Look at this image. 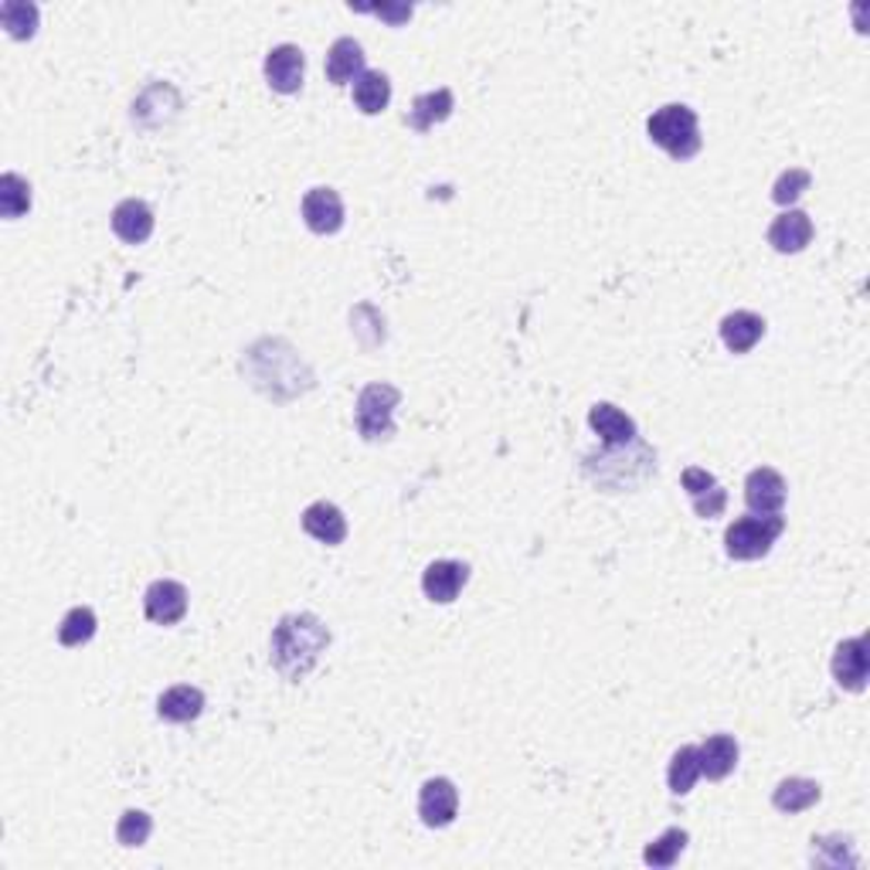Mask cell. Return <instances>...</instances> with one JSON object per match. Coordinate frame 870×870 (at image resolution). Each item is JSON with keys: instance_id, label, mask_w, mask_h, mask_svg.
<instances>
[{"instance_id": "cell-1", "label": "cell", "mask_w": 870, "mask_h": 870, "mask_svg": "<svg viewBox=\"0 0 870 870\" xmlns=\"http://www.w3.org/2000/svg\"><path fill=\"white\" fill-rule=\"evenodd\" d=\"M327 647H331V629L310 612L283 616L280 626L272 629V663L293 683H300L313 670V663Z\"/></svg>"}, {"instance_id": "cell-2", "label": "cell", "mask_w": 870, "mask_h": 870, "mask_svg": "<svg viewBox=\"0 0 870 870\" xmlns=\"http://www.w3.org/2000/svg\"><path fill=\"white\" fill-rule=\"evenodd\" d=\"M647 133L650 140L667 150L673 160H691L701 154V123H698V113L683 103H670L663 109H657L650 119H647Z\"/></svg>"}, {"instance_id": "cell-3", "label": "cell", "mask_w": 870, "mask_h": 870, "mask_svg": "<svg viewBox=\"0 0 870 870\" xmlns=\"http://www.w3.org/2000/svg\"><path fill=\"white\" fill-rule=\"evenodd\" d=\"M786 517L768 514V517H738L724 531V552L735 562H758L772 552V544L783 537Z\"/></svg>"}, {"instance_id": "cell-4", "label": "cell", "mask_w": 870, "mask_h": 870, "mask_svg": "<svg viewBox=\"0 0 870 870\" xmlns=\"http://www.w3.org/2000/svg\"><path fill=\"white\" fill-rule=\"evenodd\" d=\"M401 401V391L395 385L375 381L357 395V432L378 442V439H391L395 436V408Z\"/></svg>"}, {"instance_id": "cell-5", "label": "cell", "mask_w": 870, "mask_h": 870, "mask_svg": "<svg viewBox=\"0 0 870 870\" xmlns=\"http://www.w3.org/2000/svg\"><path fill=\"white\" fill-rule=\"evenodd\" d=\"M786 480L778 470L772 467H758L748 473L745 480V503L748 511H755L758 517H768V514H783L786 507Z\"/></svg>"}, {"instance_id": "cell-6", "label": "cell", "mask_w": 870, "mask_h": 870, "mask_svg": "<svg viewBox=\"0 0 870 870\" xmlns=\"http://www.w3.org/2000/svg\"><path fill=\"white\" fill-rule=\"evenodd\" d=\"M144 612L150 622L157 626H174L188 616V588L180 581H170V578H160L147 588L144 595Z\"/></svg>"}, {"instance_id": "cell-7", "label": "cell", "mask_w": 870, "mask_h": 870, "mask_svg": "<svg viewBox=\"0 0 870 870\" xmlns=\"http://www.w3.org/2000/svg\"><path fill=\"white\" fill-rule=\"evenodd\" d=\"M680 483H683L686 496H691L698 517L714 521V517L724 514V507H727V490L714 480V473H707V470H701V467H686L683 476H680Z\"/></svg>"}, {"instance_id": "cell-8", "label": "cell", "mask_w": 870, "mask_h": 870, "mask_svg": "<svg viewBox=\"0 0 870 870\" xmlns=\"http://www.w3.org/2000/svg\"><path fill=\"white\" fill-rule=\"evenodd\" d=\"M262 69H265V78H269L272 88H276V93L293 96V93H300V85H303L306 59H303V52L296 49V44H276V49L265 55Z\"/></svg>"}, {"instance_id": "cell-9", "label": "cell", "mask_w": 870, "mask_h": 870, "mask_svg": "<svg viewBox=\"0 0 870 870\" xmlns=\"http://www.w3.org/2000/svg\"><path fill=\"white\" fill-rule=\"evenodd\" d=\"M455 809H460V789H455L449 778H429L419 793V816L426 827L442 830L455 819Z\"/></svg>"}, {"instance_id": "cell-10", "label": "cell", "mask_w": 870, "mask_h": 870, "mask_svg": "<svg viewBox=\"0 0 870 870\" xmlns=\"http://www.w3.org/2000/svg\"><path fill=\"white\" fill-rule=\"evenodd\" d=\"M303 221L316 235H334L344 228V201L334 188H313L303 198Z\"/></svg>"}, {"instance_id": "cell-11", "label": "cell", "mask_w": 870, "mask_h": 870, "mask_svg": "<svg viewBox=\"0 0 870 870\" xmlns=\"http://www.w3.org/2000/svg\"><path fill=\"white\" fill-rule=\"evenodd\" d=\"M467 581H470V568H467L463 562H452V558L432 562V565L422 572V591H426V599H432V602H439V606L455 602V595L463 591Z\"/></svg>"}, {"instance_id": "cell-12", "label": "cell", "mask_w": 870, "mask_h": 870, "mask_svg": "<svg viewBox=\"0 0 870 870\" xmlns=\"http://www.w3.org/2000/svg\"><path fill=\"white\" fill-rule=\"evenodd\" d=\"M809 242H813V221H809V214L799 211V208L783 211V214L772 221V228H768V245H772L775 252H783V255H796V252H803Z\"/></svg>"}, {"instance_id": "cell-13", "label": "cell", "mask_w": 870, "mask_h": 870, "mask_svg": "<svg viewBox=\"0 0 870 870\" xmlns=\"http://www.w3.org/2000/svg\"><path fill=\"white\" fill-rule=\"evenodd\" d=\"M113 232L126 245H144L154 235V211L140 198H126L113 208Z\"/></svg>"}, {"instance_id": "cell-14", "label": "cell", "mask_w": 870, "mask_h": 870, "mask_svg": "<svg viewBox=\"0 0 870 870\" xmlns=\"http://www.w3.org/2000/svg\"><path fill=\"white\" fill-rule=\"evenodd\" d=\"M834 680L843 686V691H853L860 694L867 686V639L857 636V639H843L834 653Z\"/></svg>"}, {"instance_id": "cell-15", "label": "cell", "mask_w": 870, "mask_h": 870, "mask_svg": "<svg viewBox=\"0 0 870 870\" xmlns=\"http://www.w3.org/2000/svg\"><path fill=\"white\" fill-rule=\"evenodd\" d=\"M303 531H306L313 541H319V544L337 547V544H344V537H347V517H344V511L337 507V503L316 500V503H310V507L303 511Z\"/></svg>"}, {"instance_id": "cell-16", "label": "cell", "mask_w": 870, "mask_h": 870, "mask_svg": "<svg viewBox=\"0 0 870 870\" xmlns=\"http://www.w3.org/2000/svg\"><path fill=\"white\" fill-rule=\"evenodd\" d=\"M765 337V319L752 310H735L721 319V340L731 354H748Z\"/></svg>"}, {"instance_id": "cell-17", "label": "cell", "mask_w": 870, "mask_h": 870, "mask_svg": "<svg viewBox=\"0 0 870 870\" xmlns=\"http://www.w3.org/2000/svg\"><path fill=\"white\" fill-rule=\"evenodd\" d=\"M588 426L599 432V439H602L609 449H612V446H629V442L636 439V422L626 416V411H619L616 405H609V401L591 405Z\"/></svg>"}, {"instance_id": "cell-18", "label": "cell", "mask_w": 870, "mask_h": 870, "mask_svg": "<svg viewBox=\"0 0 870 870\" xmlns=\"http://www.w3.org/2000/svg\"><path fill=\"white\" fill-rule=\"evenodd\" d=\"M201 711H205V694L191 683L170 686V691H164L160 701H157L160 721H170V724H188V721L201 717Z\"/></svg>"}, {"instance_id": "cell-19", "label": "cell", "mask_w": 870, "mask_h": 870, "mask_svg": "<svg viewBox=\"0 0 870 870\" xmlns=\"http://www.w3.org/2000/svg\"><path fill=\"white\" fill-rule=\"evenodd\" d=\"M698 762L701 775H707L711 783H721L738 765V742L731 735H711L704 745H698Z\"/></svg>"}, {"instance_id": "cell-20", "label": "cell", "mask_w": 870, "mask_h": 870, "mask_svg": "<svg viewBox=\"0 0 870 870\" xmlns=\"http://www.w3.org/2000/svg\"><path fill=\"white\" fill-rule=\"evenodd\" d=\"M455 109V96H452V88H436V93H426V96H416V103H411L405 123L416 129V133H429L436 123H446Z\"/></svg>"}, {"instance_id": "cell-21", "label": "cell", "mask_w": 870, "mask_h": 870, "mask_svg": "<svg viewBox=\"0 0 870 870\" xmlns=\"http://www.w3.org/2000/svg\"><path fill=\"white\" fill-rule=\"evenodd\" d=\"M819 799H822L819 783H813V778H799V775L783 778V783H778L775 793H772V806H775L778 813H789V816L813 809Z\"/></svg>"}, {"instance_id": "cell-22", "label": "cell", "mask_w": 870, "mask_h": 870, "mask_svg": "<svg viewBox=\"0 0 870 870\" xmlns=\"http://www.w3.org/2000/svg\"><path fill=\"white\" fill-rule=\"evenodd\" d=\"M364 72V49L354 41V38H337L331 44V52H327V78L334 85H347L350 78L357 82Z\"/></svg>"}, {"instance_id": "cell-23", "label": "cell", "mask_w": 870, "mask_h": 870, "mask_svg": "<svg viewBox=\"0 0 870 870\" xmlns=\"http://www.w3.org/2000/svg\"><path fill=\"white\" fill-rule=\"evenodd\" d=\"M388 103H391V82H388L385 72H364V75L354 82V106H357L364 116L385 113Z\"/></svg>"}, {"instance_id": "cell-24", "label": "cell", "mask_w": 870, "mask_h": 870, "mask_svg": "<svg viewBox=\"0 0 870 870\" xmlns=\"http://www.w3.org/2000/svg\"><path fill=\"white\" fill-rule=\"evenodd\" d=\"M698 775H701L698 745H683V748H677V755L670 758V772H667L670 793H673V796H686V793L694 789Z\"/></svg>"}, {"instance_id": "cell-25", "label": "cell", "mask_w": 870, "mask_h": 870, "mask_svg": "<svg viewBox=\"0 0 870 870\" xmlns=\"http://www.w3.org/2000/svg\"><path fill=\"white\" fill-rule=\"evenodd\" d=\"M96 612L88 609V606H75V609H69L65 612V619H62V626H59V643L62 647H82V643H88V639L96 636Z\"/></svg>"}, {"instance_id": "cell-26", "label": "cell", "mask_w": 870, "mask_h": 870, "mask_svg": "<svg viewBox=\"0 0 870 870\" xmlns=\"http://www.w3.org/2000/svg\"><path fill=\"white\" fill-rule=\"evenodd\" d=\"M686 830H680V827H670V830H663L647 850H643V860L650 863V867H673L677 860H680V853L686 850Z\"/></svg>"}, {"instance_id": "cell-27", "label": "cell", "mask_w": 870, "mask_h": 870, "mask_svg": "<svg viewBox=\"0 0 870 870\" xmlns=\"http://www.w3.org/2000/svg\"><path fill=\"white\" fill-rule=\"evenodd\" d=\"M31 208V185L21 174H4L0 177V211L4 218H21Z\"/></svg>"}, {"instance_id": "cell-28", "label": "cell", "mask_w": 870, "mask_h": 870, "mask_svg": "<svg viewBox=\"0 0 870 870\" xmlns=\"http://www.w3.org/2000/svg\"><path fill=\"white\" fill-rule=\"evenodd\" d=\"M809 185H813V174H809V170H803V167H789V170L778 174L775 188H772V201H775V205H783V208H789V205H796V201L809 191Z\"/></svg>"}, {"instance_id": "cell-29", "label": "cell", "mask_w": 870, "mask_h": 870, "mask_svg": "<svg viewBox=\"0 0 870 870\" xmlns=\"http://www.w3.org/2000/svg\"><path fill=\"white\" fill-rule=\"evenodd\" d=\"M150 834H154L150 813H144V809H126V813L119 816L116 840H119L123 847H144V843L150 840Z\"/></svg>"}, {"instance_id": "cell-30", "label": "cell", "mask_w": 870, "mask_h": 870, "mask_svg": "<svg viewBox=\"0 0 870 870\" xmlns=\"http://www.w3.org/2000/svg\"><path fill=\"white\" fill-rule=\"evenodd\" d=\"M0 21H4L8 34L11 38H31L34 28H38V8L34 4H21V0H8V4H0Z\"/></svg>"}, {"instance_id": "cell-31", "label": "cell", "mask_w": 870, "mask_h": 870, "mask_svg": "<svg viewBox=\"0 0 870 870\" xmlns=\"http://www.w3.org/2000/svg\"><path fill=\"white\" fill-rule=\"evenodd\" d=\"M375 14H378V18H388L391 24H401V21L411 18V8H405V4H398V8H375Z\"/></svg>"}]
</instances>
